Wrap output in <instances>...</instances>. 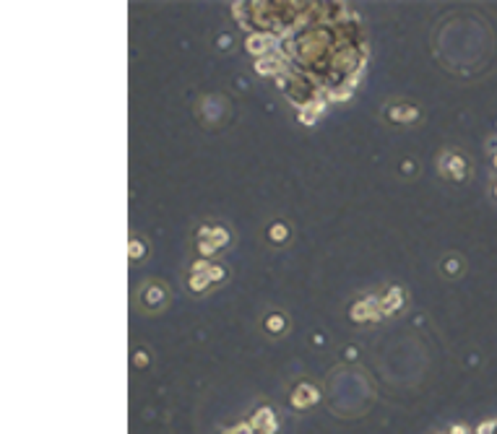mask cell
I'll use <instances>...</instances> for the list:
<instances>
[{"label": "cell", "instance_id": "obj_11", "mask_svg": "<svg viewBox=\"0 0 497 434\" xmlns=\"http://www.w3.org/2000/svg\"><path fill=\"white\" fill-rule=\"evenodd\" d=\"M461 159H453V162H450V169H453V174H461Z\"/></svg>", "mask_w": 497, "mask_h": 434}, {"label": "cell", "instance_id": "obj_12", "mask_svg": "<svg viewBox=\"0 0 497 434\" xmlns=\"http://www.w3.org/2000/svg\"><path fill=\"white\" fill-rule=\"evenodd\" d=\"M274 239H284V226H276L274 229Z\"/></svg>", "mask_w": 497, "mask_h": 434}, {"label": "cell", "instance_id": "obj_14", "mask_svg": "<svg viewBox=\"0 0 497 434\" xmlns=\"http://www.w3.org/2000/svg\"><path fill=\"white\" fill-rule=\"evenodd\" d=\"M271 328H274V330H278V328H281V320H278V317H274V320H271Z\"/></svg>", "mask_w": 497, "mask_h": 434}, {"label": "cell", "instance_id": "obj_2", "mask_svg": "<svg viewBox=\"0 0 497 434\" xmlns=\"http://www.w3.org/2000/svg\"><path fill=\"white\" fill-rule=\"evenodd\" d=\"M278 47V39H274V36H268V34H255L247 39V50L253 52V55H266L268 50H276Z\"/></svg>", "mask_w": 497, "mask_h": 434}, {"label": "cell", "instance_id": "obj_13", "mask_svg": "<svg viewBox=\"0 0 497 434\" xmlns=\"http://www.w3.org/2000/svg\"><path fill=\"white\" fill-rule=\"evenodd\" d=\"M450 434H466V426H453V429H450Z\"/></svg>", "mask_w": 497, "mask_h": 434}, {"label": "cell", "instance_id": "obj_6", "mask_svg": "<svg viewBox=\"0 0 497 434\" xmlns=\"http://www.w3.org/2000/svg\"><path fill=\"white\" fill-rule=\"evenodd\" d=\"M208 281H211L208 276H201V273H195V276L190 278V286L195 289V291H198V289H206V286H208Z\"/></svg>", "mask_w": 497, "mask_h": 434}, {"label": "cell", "instance_id": "obj_16", "mask_svg": "<svg viewBox=\"0 0 497 434\" xmlns=\"http://www.w3.org/2000/svg\"><path fill=\"white\" fill-rule=\"evenodd\" d=\"M253 434H263V432H255V429H253Z\"/></svg>", "mask_w": 497, "mask_h": 434}, {"label": "cell", "instance_id": "obj_15", "mask_svg": "<svg viewBox=\"0 0 497 434\" xmlns=\"http://www.w3.org/2000/svg\"><path fill=\"white\" fill-rule=\"evenodd\" d=\"M138 250H141V247H138V245H135V242H133V245H130V253H133V257H138Z\"/></svg>", "mask_w": 497, "mask_h": 434}, {"label": "cell", "instance_id": "obj_1", "mask_svg": "<svg viewBox=\"0 0 497 434\" xmlns=\"http://www.w3.org/2000/svg\"><path fill=\"white\" fill-rule=\"evenodd\" d=\"M250 426H253L255 432H263V434H274V432H276V416H274V411H268V408H260L258 414L253 416Z\"/></svg>", "mask_w": 497, "mask_h": 434}, {"label": "cell", "instance_id": "obj_9", "mask_svg": "<svg viewBox=\"0 0 497 434\" xmlns=\"http://www.w3.org/2000/svg\"><path fill=\"white\" fill-rule=\"evenodd\" d=\"M214 250H216L214 242H201V253H203V255H211Z\"/></svg>", "mask_w": 497, "mask_h": 434}, {"label": "cell", "instance_id": "obj_7", "mask_svg": "<svg viewBox=\"0 0 497 434\" xmlns=\"http://www.w3.org/2000/svg\"><path fill=\"white\" fill-rule=\"evenodd\" d=\"M211 242H214L216 247H221L224 242H227V232H224V229H214V232H211Z\"/></svg>", "mask_w": 497, "mask_h": 434}, {"label": "cell", "instance_id": "obj_8", "mask_svg": "<svg viewBox=\"0 0 497 434\" xmlns=\"http://www.w3.org/2000/svg\"><path fill=\"white\" fill-rule=\"evenodd\" d=\"M221 276H224L221 268H216V265H214V268H208V278H211V281H219Z\"/></svg>", "mask_w": 497, "mask_h": 434}, {"label": "cell", "instance_id": "obj_3", "mask_svg": "<svg viewBox=\"0 0 497 434\" xmlns=\"http://www.w3.org/2000/svg\"><path fill=\"white\" fill-rule=\"evenodd\" d=\"M255 71H258L260 75H278L284 71V63L276 55L274 57H260L258 63H255Z\"/></svg>", "mask_w": 497, "mask_h": 434}, {"label": "cell", "instance_id": "obj_4", "mask_svg": "<svg viewBox=\"0 0 497 434\" xmlns=\"http://www.w3.org/2000/svg\"><path fill=\"white\" fill-rule=\"evenodd\" d=\"M318 400V393H315V387L310 385H299L297 387V393H295V398H292V403H295L297 408H305V406H310V403Z\"/></svg>", "mask_w": 497, "mask_h": 434}, {"label": "cell", "instance_id": "obj_10", "mask_svg": "<svg viewBox=\"0 0 497 434\" xmlns=\"http://www.w3.org/2000/svg\"><path fill=\"white\" fill-rule=\"evenodd\" d=\"M315 117H318V115H313V112H299V120H302V123H307V125H313Z\"/></svg>", "mask_w": 497, "mask_h": 434}, {"label": "cell", "instance_id": "obj_5", "mask_svg": "<svg viewBox=\"0 0 497 434\" xmlns=\"http://www.w3.org/2000/svg\"><path fill=\"white\" fill-rule=\"evenodd\" d=\"M398 304H401V291H398V289H393V291H390L386 299L380 302V312H383V315H388V312L398 309Z\"/></svg>", "mask_w": 497, "mask_h": 434}]
</instances>
